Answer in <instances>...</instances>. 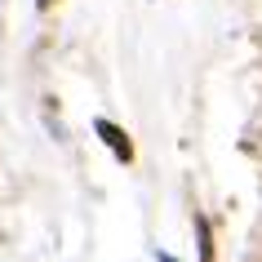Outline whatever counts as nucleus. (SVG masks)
<instances>
[{
    "label": "nucleus",
    "mask_w": 262,
    "mask_h": 262,
    "mask_svg": "<svg viewBox=\"0 0 262 262\" xmlns=\"http://www.w3.org/2000/svg\"><path fill=\"white\" fill-rule=\"evenodd\" d=\"M98 138L107 142V147H111L116 156H120V160H134V147H129V138H124V129H120V124L98 120Z\"/></svg>",
    "instance_id": "nucleus-1"
},
{
    "label": "nucleus",
    "mask_w": 262,
    "mask_h": 262,
    "mask_svg": "<svg viewBox=\"0 0 262 262\" xmlns=\"http://www.w3.org/2000/svg\"><path fill=\"white\" fill-rule=\"evenodd\" d=\"M195 235H200V262H213V235H209V218H195Z\"/></svg>",
    "instance_id": "nucleus-2"
}]
</instances>
